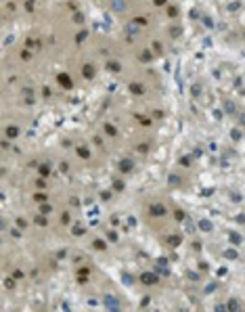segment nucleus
Here are the masks:
<instances>
[{
    "mask_svg": "<svg viewBox=\"0 0 245 312\" xmlns=\"http://www.w3.org/2000/svg\"><path fill=\"white\" fill-rule=\"evenodd\" d=\"M9 136H17V128H9Z\"/></svg>",
    "mask_w": 245,
    "mask_h": 312,
    "instance_id": "5",
    "label": "nucleus"
},
{
    "mask_svg": "<svg viewBox=\"0 0 245 312\" xmlns=\"http://www.w3.org/2000/svg\"><path fill=\"white\" fill-rule=\"evenodd\" d=\"M153 214H166V209H164L161 205H155V207H153Z\"/></svg>",
    "mask_w": 245,
    "mask_h": 312,
    "instance_id": "2",
    "label": "nucleus"
},
{
    "mask_svg": "<svg viewBox=\"0 0 245 312\" xmlns=\"http://www.w3.org/2000/svg\"><path fill=\"white\" fill-rule=\"evenodd\" d=\"M84 74H86V76H88V78H90V76H92V69H90V65H88V67H86V69H84Z\"/></svg>",
    "mask_w": 245,
    "mask_h": 312,
    "instance_id": "4",
    "label": "nucleus"
},
{
    "mask_svg": "<svg viewBox=\"0 0 245 312\" xmlns=\"http://www.w3.org/2000/svg\"><path fill=\"white\" fill-rule=\"evenodd\" d=\"M59 82H61L65 88H69V86H71V82H69V78H67V76H61V78H59Z\"/></svg>",
    "mask_w": 245,
    "mask_h": 312,
    "instance_id": "1",
    "label": "nucleus"
},
{
    "mask_svg": "<svg viewBox=\"0 0 245 312\" xmlns=\"http://www.w3.org/2000/svg\"><path fill=\"white\" fill-rule=\"evenodd\" d=\"M130 168H132V163H130V161H124V163H122V170H126V172H128Z\"/></svg>",
    "mask_w": 245,
    "mask_h": 312,
    "instance_id": "3",
    "label": "nucleus"
}]
</instances>
